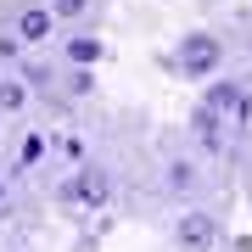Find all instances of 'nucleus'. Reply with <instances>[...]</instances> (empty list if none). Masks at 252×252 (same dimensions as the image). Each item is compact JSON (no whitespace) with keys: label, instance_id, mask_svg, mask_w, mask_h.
<instances>
[{"label":"nucleus","instance_id":"1","mask_svg":"<svg viewBox=\"0 0 252 252\" xmlns=\"http://www.w3.org/2000/svg\"><path fill=\"white\" fill-rule=\"evenodd\" d=\"M219 39L213 34H185L180 39V51H174V62H180L185 79H207V73H219Z\"/></svg>","mask_w":252,"mask_h":252},{"label":"nucleus","instance_id":"2","mask_svg":"<svg viewBox=\"0 0 252 252\" xmlns=\"http://www.w3.org/2000/svg\"><path fill=\"white\" fill-rule=\"evenodd\" d=\"M213 219H207V213H180V224H174V241H180L185 252H207V247H213Z\"/></svg>","mask_w":252,"mask_h":252},{"label":"nucleus","instance_id":"3","mask_svg":"<svg viewBox=\"0 0 252 252\" xmlns=\"http://www.w3.org/2000/svg\"><path fill=\"white\" fill-rule=\"evenodd\" d=\"M67 202H84V207H101V202H107V174L84 162V168L73 174V185H67Z\"/></svg>","mask_w":252,"mask_h":252},{"label":"nucleus","instance_id":"4","mask_svg":"<svg viewBox=\"0 0 252 252\" xmlns=\"http://www.w3.org/2000/svg\"><path fill=\"white\" fill-rule=\"evenodd\" d=\"M51 34H56V11H45V6L17 11V39H23V45H45Z\"/></svg>","mask_w":252,"mask_h":252},{"label":"nucleus","instance_id":"5","mask_svg":"<svg viewBox=\"0 0 252 252\" xmlns=\"http://www.w3.org/2000/svg\"><path fill=\"white\" fill-rule=\"evenodd\" d=\"M28 107V79H0V112H23Z\"/></svg>","mask_w":252,"mask_h":252},{"label":"nucleus","instance_id":"6","mask_svg":"<svg viewBox=\"0 0 252 252\" xmlns=\"http://www.w3.org/2000/svg\"><path fill=\"white\" fill-rule=\"evenodd\" d=\"M67 56H73V62H79V67H90L95 56H101V45H95L90 34H73V39H67Z\"/></svg>","mask_w":252,"mask_h":252},{"label":"nucleus","instance_id":"7","mask_svg":"<svg viewBox=\"0 0 252 252\" xmlns=\"http://www.w3.org/2000/svg\"><path fill=\"white\" fill-rule=\"evenodd\" d=\"M168 185L174 190H196V168L190 162H168Z\"/></svg>","mask_w":252,"mask_h":252},{"label":"nucleus","instance_id":"8","mask_svg":"<svg viewBox=\"0 0 252 252\" xmlns=\"http://www.w3.org/2000/svg\"><path fill=\"white\" fill-rule=\"evenodd\" d=\"M39 157H45V135H28L23 140V168H34Z\"/></svg>","mask_w":252,"mask_h":252},{"label":"nucleus","instance_id":"9","mask_svg":"<svg viewBox=\"0 0 252 252\" xmlns=\"http://www.w3.org/2000/svg\"><path fill=\"white\" fill-rule=\"evenodd\" d=\"M79 6H84V0H56V11H67V17H73Z\"/></svg>","mask_w":252,"mask_h":252},{"label":"nucleus","instance_id":"10","mask_svg":"<svg viewBox=\"0 0 252 252\" xmlns=\"http://www.w3.org/2000/svg\"><path fill=\"white\" fill-rule=\"evenodd\" d=\"M0 213H6V185H0Z\"/></svg>","mask_w":252,"mask_h":252}]
</instances>
